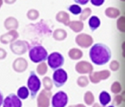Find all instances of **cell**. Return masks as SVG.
<instances>
[{
    "label": "cell",
    "mask_w": 125,
    "mask_h": 107,
    "mask_svg": "<svg viewBox=\"0 0 125 107\" xmlns=\"http://www.w3.org/2000/svg\"><path fill=\"white\" fill-rule=\"evenodd\" d=\"M55 20L57 22L61 23L64 25H68L69 22L71 21L70 20V15H69L67 12H64V11H60L56 14L55 16Z\"/></svg>",
    "instance_id": "cell-16"
},
{
    "label": "cell",
    "mask_w": 125,
    "mask_h": 107,
    "mask_svg": "<svg viewBox=\"0 0 125 107\" xmlns=\"http://www.w3.org/2000/svg\"><path fill=\"white\" fill-rule=\"evenodd\" d=\"M111 91H112V93H113L114 95L120 94V93L122 92V85H121V83L118 82V81L113 82L112 86H111Z\"/></svg>",
    "instance_id": "cell-31"
},
{
    "label": "cell",
    "mask_w": 125,
    "mask_h": 107,
    "mask_svg": "<svg viewBox=\"0 0 125 107\" xmlns=\"http://www.w3.org/2000/svg\"><path fill=\"white\" fill-rule=\"evenodd\" d=\"M90 59L96 65H104L112 58V51L106 44L97 43L91 46L89 51Z\"/></svg>",
    "instance_id": "cell-1"
},
{
    "label": "cell",
    "mask_w": 125,
    "mask_h": 107,
    "mask_svg": "<svg viewBox=\"0 0 125 107\" xmlns=\"http://www.w3.org/2000/svg\"><path fill=\"white\" fill-rule=\"evenodd\" d=\"M90 83V80H89V77H87L86 75H82L80 77H78L77 81H76V84L78 85V86L83 88V87H86L88 86Z\"/></svg>",
    "instance_id": "cell-27"
},
{
    "label": "cell",
    "mask_w": 125,
    "mask_h": 107,
    "mask_svg": "<svg viewBox=\"0 0 125 107\" xmlns=\"http://www.w3.org/2000/svg\"><path fill=\"white\" fill-rule=\"evenodd\" d=\"M4 107H22V100L15 94H10L3 100Z\"/></svg>",
    "instance_id": "cell-10"
},
{
    "label": "cell",
    "mask_w": 125,
    "mask_h": 107,
    "mask_svg": "<svg viewBox=\"0 0 125 107\" xmlns=\"http://www.w3.org/2000/svg\"><path fill=\"white\" fill-rule=\"evenodd\" d=\"M67 26H69V28L74 33H80L83 31L84 25L81 20H74V21H70Z\"/></svg>",
    "instance_id": "cell-17"
},
{
    "label": "cell",
    "mask_w": 125,
    "mask_h": 107,
    "mask_svg": "<svg viewBox=\"0 0 125 107\" xmlns=\"http://www.w3.org/2000/svg\"><path fill=\"white\" fill-rule=\"evenodd\" d=\"M47 65L52 70L58 69L64 64V57L59 52H53L47 56Z\"/></svg>",
    "instance_id": "cell-4"
},
{
    "label": "cell",
    "mask_w": 125,
    "mask_h": 107,
    "mask_svg": "<svg viewBox=\"0 0 125 107\" xmlns=\"http://www.w3.org/2000/svg\"><path fill=\"white\" fill-rule=\"evenodd\" d=\"M68 56L70 59L73 60V61H77L83 56V53L79 48H71L68 51Z\"/></svg>",
    "instance_id": "cell-19"
},
{
    "label": "cell",
    "mask_w": 125,
    "mask_h": 107,
    "mask_svg": "<svg viewBox=\"0 0 125 107\" xmlns=\"http://www.w3.org/2000/svg\"><path fill=\"white\" fill-rule=\"evenodd\" d=\"M90 2H91L92 5H94V6H101L104 4L105 0H90Z\"/></svg>",
    "instance_id": "cell-35"
},
{
    "label": "cell",
    "mask_w": 125,
    "mask_h": 107,
    "mask_svg": "<svg viewBox=\"0 0 125 107\" xmlns=\"http://www.w3.org/2000/svg\"><path fill=\"white\" fill-rule=\"evenodd\" d=\"M19 36V34L16 30H9V31L0 35V42L4 44H7L16 40Z\"/></svg>",
    "instance_id": "cell-14"
},
{
    "label": "cell",
    "mask_w": 125,
    "mask_h": 107,
    "mask_svg": "<svg viewBox=\"0 0 125 107\" xmlns=\"http://www.w3.org/2000/svg\"><path fill=\"white\" fill-rule=\"evenodd\" d=\"M51 104L53 107H64L68 104V95L65 92L59 91L52 95Z\"/></svg>",
    "instance_id": "cell-7"
},
{
    "label": "cell",
    "mask_w": 125,
    "mask_h": 107,
    "mask_svg": "<svg viewBox=\"0 0 125 107\" xmlns=\"http://www.w3.org/2000/svg\"><path fill=\"white\" fill-rule=\"evenodd\" d=\"M75 71L80 75H89L94 71V66L87 61H79L75 64Z\"/></svg>",
    "instance_id": "cell-12"
},
{
    "label": "cell",
    "mask_w": 125,
    "mask_h": 107,
    "mask_svg": "<svg viewBox=\"0 0 125 107\" xmlns=\"http://www.w3.org/2000/svg\"><path fill=\"white\" fill-rule=\"evenodd\" d=\"M82 7L79 6L78 4H74V5H71V6H68V11L69 12H71L73 15H74V16H78L80 15L82 12Z\"/></svg>",
    "instance_id": "cell-29"
},
{
    "label": "cell",
    "mask_w": 125,
    "mask_h": 107,
    "mask_svg": "<svg viewBox=\"0 0 125 107\" xmlns=\"http://www.w3.org/2000/svg\"><path fill=\"white\" fill-rule=\"evenodd\" d=\"M75 43L81 48H89L94 44V38L92 37V35L82 33L78 34L75 37Z\"/></svg>",
    "instance_id": "cell-8"
},
{
    "label": "cell",
    "mask_w": 125,
    "mask_h": 107,
    "mask_svg": "<svg viewBox=\"0 0 125 107\" xmlns=\"http://www.w3.org/2000/svg\"><path fill=\"white\" fill-rule=\"evenodd\" d=\"M47 71H48V65H47L46 63L44 62H41V63H38V65L36 67V74L40 76H44L46 75Z\"/></svg>",
    "instance_id": "cell-24"
},
{
    "label": "cell",
    "mask_w": 125,
    "mask_h": 107,
    "mask_svg": "<svg viewBox=\"0 0 125 107\" xmlns=\"http://www.w3.org/2000/svg\"><path fill=\"white\" fill-rule=\"evenodd\" d=\"M16 95H17L21 100L27 99L28 96L30 95V92H29L27 86H21V87H19L18 90H17Z\"/></svg>",
    "instance_id": "cell-23"
},
{
    "label": "cell",
    "mask_w": 125,
    "mask_h": 107,
    "mask_svg": "<svg viewBox=\"0 0 125 107\" xmlns=\"http://www.w3.org/2000/svg\"><path fill=\"white\" fill-rule=\"evenodd\" d=\"M92 15V9L90 7H86L84 9L82 10L81 14H80V20L81 21H85L86 19H88Z\"/></svg>",
    "instance_id": "cell-30"
},
{
    "label": "cell",
    "mask_w": 125,
    "mask_h": 107,
    "mask_svg": "<svg viewBox=\"0 0 125 107\" xmlns=\"http://www.w3.org/2000/svg\"><path fill=\"white\" fill-rule=\"evenodd\" d=\"M53 83L56 87H62L68 80V74L64 69L58 68L55 69L53 74Z\"/></svg>",
    "instance_id": "cell-6"
},
{
    "label": "cell",
    "mask_w": 125,
    "mask_h": 107,
    "mask_svg": "<svg viewBox=\"0 0 125 107\" xmlns=\"http://www.w3.org/2000/svg\"><path fill=\"white\" fill-rule=\"evenodd\" d=\"M105 16L107 17H109V18H112V19H115L117 17H119L120 15H121V12H120V10L118 8H116V7H113V6H111V7H107L106 9H105Z\"/></svg>",
    "instance_id": "cell-22"
},
{
    "label": "cell",
    "mask_w": 125,
    "mask_h": 107,
    "mask_svg": "<svg viewBox=\"0 0 125 107\" xmlns=\"http://www.w3.org/2000/svg\"><path fill=\"white\" fill-rule=\"evenodd\" d=\"M19 26V22L18 20L14 17V16H8L6 20L4 21V27L6 30H16Z\"/></svg>",
    "instance_id": "cell-15"
},
{
    "label": "cell",
    "mask_w": 125,
    "mask_h": 107,
    "mask_svg": "<svg viewBox=\"0 0 125 107\" xmlns=\"http://www.w3.org/2000/svg\"><path fill=\"white\" fill-rule=\"evenodd\" d=\"M13 70L16 73H24L28 68V63L27 60L24 57H17L14 60L12 64Z\"/></svg>",
    "instance_id": "cell-13"
},
{
    "label": "cell",
    "mask_w": 125,
    "mask_h": 107,
    "mask_svg": "<svg viewBox=\"0 0 125 107\" xmlns=\"http://www.w3.org/2000/svg\"><path fill=\"white\" fill-rule=\"evenodd\" d=\"M52 92L48 90H43L37 96V106L47 107L50 105V100L52 98Z\"/></svg>",
    "instance_id": "cell-11"
},
{
    "label": "cell",
    "mask_w": 125,
    "mask_h": 107,
    "mask_svg": "<svg viewBox=\"0 0 125 107\" xmlns=\"http://www.w3.org/2000/svg\"><path fill=\"white\" fill-rule=\"evenodd\" d=\"M3 100H4L3 94H2V93H1V91H0V106L3 104Z\"/></svg>",
    "instance_id": "cell-39"
},
{
    "label": "cell",
    "mask_w": 125,
    "mask_h": 107,
    "mask_svg": "<svg viewBox=\"0 0 125 107\" xmlns=\"http://www.w3.org/2000/svg\"><path fill=\"white\" fill-rule=\"evenodd\" d=\"M42 82L37 76L35 75V72L32 71L30 72V75L27 79V88L30 92V95H31L32 99H34L38 92L40 91Z\"/></svg>",
    "instance_id": "cell-3"
},
{
    "label": "cell",
    "mask_w": 125,
    "mask_h": 107,
    "mask_svg": "<svg viewBox=\"0 0 125 107\" xmlns=\"http://www.w3.org/2000/svg\"><path fill=\"white\" fill-rule=\"evenodd\" d=\"M111 76V71L110 70H102V71H97L89 74V80L93 84H99L101 81L107 80Z\"/></svg>",
    "instance_id": "cell-9"
},
{
    "label": "cell",
    "mask_w": 125,
    "mask_h": 107,
    "mask_svg": "<svg viewBox=\"0 0 125 107\" xmlns=\"http://www.w3.org/2000/svg\"><path fill=\"white\" fill-rule=\"evenodd\" d=\"M30 48V44L25 40H15L14 42L10 43V50L13 54L16 55H23L25 54Z\"/></svg>",
    "instance_id": "cell-5"
},
{
    "label": "cell",
    "mask_w": 125,
    "mask_h": 107,
    "mask_svg": "<svg viewBox=\"0 0 125 107\" xmlns=\"http://www.w3.org/2000/svg\"><path fill=\"white\" fill-rule=\"evenodd\" d=\"M120 69V63L117 60H113L110 63V70H112L113 72H117Z\"/></svg>",
    "instance_id": "cell-32"
},
{
    "label": "cell",
    "mask_w": 125,
    "mask_h": 107,
    "mask_svg": "<svg viewBox=\"0 0 125 107\" xmlns=\"http://www.w3.org/2000/svg\"><path fill=\"white\" fill-rule=\"evenodd\" d=\"M73 1L78 5H87L90 0H73Z\"/></svg>",
    "instance_id": "cell-37"
},
{
    "label": "cell",
    "mask_w": 125,
    "mask_h": 107,
    "mask_svg": "<svg viewBox=\"0 0 125 107\" xmlns=\"http://www.w3.org/2000/svg\"><path fill=\"white\" fill-rule=\"evenodd\" d=\"M122 101H123V97H122V95H120L119 94H117L115 95V97H114V100H113V104L111 105L110 107H113L114 105H119V104H122Z\"/></svg>",
    "instance_id": "cell-34"
},
{
    "label": "cell",
    "mask_w": 125,
    "mask_h": 107,
    "mask_svg": "<svg viewBox=\"0 0 125 107\" xmlns=\"http://www.w3.org/2000/svg\"><path fill=\"white\" fill-rule=\"evenodd\" d=\"M3 3H4L3 0H0V8H1V7H2V6H3Z\"/></svg>",
    "instance_id": "cell-40"
},
{
    "label": "cell",
    "mask_w": 125,
    "mask_h": 107,
    "mask_svg": "<svg viewBox=\"0 0 125 107\" xmlns=\"http://www.w3.org/2000/svg\"><path fill=\"white\" fill-rule=\"evenodd\" d=\"M53 37L56 41H63L67 37V32L64 29L57 28L53 32Z\"/></svg>",
    "instance_id": "cell-20"
},
{
    "label": "cell",
    "mask_w": 125,
    "mask_h": 107,
    "mask_svg": "<svg viewBox=\"0 0 125 107\" xmlns=\"http://www.w3.org/2000/svg\"><path fill=\"white\" fill-rule=\"evenodd\" d=\"M43 86L45 90H48V91H51L53 87V80L48 77V76H44L43 78Z\"/></svg>",
    "instance_id": "cell-28"
},
{
    "label": "cell",
    "mask_w": 125,
    "mask_h": 107,
    "mask_svg": "<svg viewBox=\"0 0 125 107\" xmlns=\"http://www.w3.org/2000/svg\"><path fill=\"white\" fill-rule=\"evenodd\" d=\"M39 16H40V13L39 11L36 9H34V8H32V9H29L26 13V17L29 19V20H31V21H35L36 19L39 18Z\"/></svg>",
    "instance_id": "cell-25"
},
{
    "label": "cell",
    "mask_w": 125,
    "mask_h": 107,
    "mask_svg": "<svg viewBox=\"0 0 125 107\" xmlns=\"http://www.w3.org/2000/svg\"><path fill=\"white\" fill-rule=\"evenodd\" d=\"M28 54L30 60L34 64L44 62L47 59V56H48L47 50L41 44H36L30 47Z\"/></svg>",
    "instance_id": "cell-2"
},
{
    "label": "cell",
    "mask_w": 125,
    "mask_h": 107,
    "mask_svg": "<svg viewBox=\"0 0 125 107\" xmlns=\"http://www.w3.org/2000/svg\"><path fill=\"white\" fill-rule=\"evenodd\" d=\"M7 56V53L4 48L0 47V60H4Z\"/></svg>",
    "instance_id": "cell-36"
},
{
    "label": "cell",
    "mask_w": 125,
    "mask_h": 107,
    "mask_svg": "<svg viewBox=\"0 0 125 107\" xmlns=\"http://www.w3.org/2000/svg\"><path fill=\"white\" fill-rule=\"evenodd\" d=\"M117 27L119 29L121 32H123L125 31L124 29V16H121L119 19H118V21H117Z\"/></svg>",
    "instance_id": "cell-33"
},
{
    "label": "cell",
    "mask_w": 125,
    "mask_h": 107,
    "mask_svg": "<svg viewBox=\"0 0 125 107\" xmlns=\"http://www.w3.org/2000/svg\"><path fill=\"white\" fill-rule=\"evenodd\" d=\"M83 101H84L85 104L87 105H93L94 104V95H93V93L91 91L86 92L83 95Z\"/></svg>",
    "instance_id": "cell-26"
},
{
    "label": "cell",
    "mask_w": 125,
    "mask_h": 107,
    "mask_svg": "<svg viewBox=\"0 0 125 107\" xmlns=\"http://www.w3.org/2000/svg\"><path fill=\"white\" fill-rule=\"evenodd\" d=\"M5 3H6L7 5H13L14 3H16V0H3Z\"/></svg>",
    "instance_id": "cell-38"
},
{
    "label": "cell",
    "mask_w": 125,
    "mask_h": 107,
    "mask_svg": "<svg viewBox=\"0 0 125 107\" xmlns=\"http://www.w3.org/2000/svg\"><path fill=\"white\" fill-rule=\"evenodd\" d=\"M112 101V97L108 92L103 91L101 92V94L99 95V102H100L101 105L103 106H106L111 103Z\"/></svg>",
    "instance_id": "cell-21"
},
{
    "label": "cell",
    "mask_w": 125,
    "mask_h": 107,
    "mask_svg": "<svg viewBox=\"0 0 125 107\" xmlns=\"http://www.w3.org/2000/svg\"><path fill=\"white\" fill-rule=\"evenodd\" d=\"M88 20V25L91 29V31H95L100 27L101 25V19L97 16H92L89 17Z\"/></svg>",
    "instance_id": "cell-18"
}]
</instances>
